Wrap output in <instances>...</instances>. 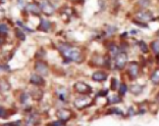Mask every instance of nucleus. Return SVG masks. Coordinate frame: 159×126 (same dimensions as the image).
Returning <instances> with one entry per match:
<instances>
[{"mask_svg": "<svg viewBox=\"0 0 159 126\" xmlns=\"http://www.w3.org/2000/svg\"><path fill=\"white\" fill-rule=\"evenodd\" d=\"M59 51L62 55V56L66 59L67 62H82L83 61V56L81 51L78 49L71 46L70 44H66V43H63V44L59 45Z\"/></svg>", "mask_w": 159, "mask_h": 126, "instance_id": "nucleus-1", "label": "nucleus"}, {"mask_svg": "<svg viewBox=\"0 0 159 126\" xmlns=\"http://www.w3.org/2000/svg\"><path fill=\"white\" fill-rule=\"evenodd\" d=\"M128 63V55L125 51H119L114 57V65L117 70H122Z\"/></svg>", "mask_w": 159, "mask_h": 126, "instance_id": "nucleus-2", "label": "nucleus"}, {"mask_svg": "<svg viewBox=\"0 0 159 126\" xmlns=\"http://www.w3.org/2000/svg\"><path fill=\"white\" fill-rule=\"evenodd\" d=\"M40 9L44 12L46 16H52L55 12V7L53 6V4L49 0H41L39 3Z\"/></svg>", "mask_w": 159, "mask_h": 126, "instance_id": "nucleus-3", "label": "nucleus"}, {"mask_svg": "<svg viewBox=\"0 0 159 126\" xmlns=\"http://www.w3.org/2000/svg\"><path fill=\"white\" fill-rule=\"evenodd\" d=\"M136 17H137V20L142 22V23H147V22H150V21L154 20L153 13L151 12H149V10H147V9L139 10V12L136 13Z\"/></svg>", "mask_w": 159, "mask_h": 126, "instance_id": "nucleus-4", "label": "nucleus"}, {"mask_svg": "<svg viewBox=\"0 0 159 126\" xmlns=\"http://www.w3.org/2000/svg\"><path fill=\"white\" fill-rule=\"evenodd\" d=\"M92 104V99L90 96H80L75 100V106L79 110H83L85 108L89 107Z\"/></svg>", "mask_w": 159, "mask_h": 126, "instance_id": "nucleus-5", "label": "nucleus"}, {"mask_svg": "<svg viewBox=\"0 0 159 126\" xmlns=\"http://www.w3.org/2000/svg\"><path fill=\"white\" fill-rule=\"evenodd\" d=\"M75 90L81 93V94H90V93L92 92V87L88 84L84 83V82H77V83L75 84Z\"/></svg>", "mask_w": 159, "mask_h": 126, "instance_id": "nucleus-6", "label": "nucleus"}, {"mask_svg": "<svg viewBox=\"0 0 159 126\" xmlns=\"http://www.w3.org/2000/svg\"><path fill=\"white\" fill-rule=\"evenodd\" d=\"M128 74L132 79H136L139 76V65L136 62H132L128 65Z\"/></svg>", "mask_w": 159, "mask_h": 126, "instance_id": "nucleus-7", "label": "nucleus"}, {"mask_svg": "<svg viewBox=\"0 0 159 126\" xmlns=\"http://www.w3.org/2000/svg\"><path fill=\"white\" fill-rule=\"evenodd\" d=\"M35 70L39 75H41V76H42V75H43V76L48 75V67H47V65L45 63L41 62V61H39V62L36 63Z\"/></svg>", "mask_w": 159, "mask_h": 126, "instance_id": "nucleus-8", "label": "nucleus"}, {"mask_svg": "<svg viewBox=\"0 0 159 126\" xmlns=\"http://www.w3.org/2000/svg\"><path fill=\"white\" fill-rule=\"evenodd\" d=\"M107 77H108L107 73L103 71H97L92 75V79L96 82H104L107 79Z\"/></svg>", "mask_w": 159, "mask_h": 126, "instance_id": "nucleus-9", "label": "nucleus"}, {"mask_svg": "<svg viewBox=\"0 0 159 126\" xmlns=\"http://www.w3.org/2000/svg\"><path fill=\"white\" fill-rule=\"evenodd\" d=\"M57 117L61 121L66 122L67 120H70V118L71 117V112L66 109H61L57 112Z\"/></svg>", "mask_w": 159, "mask_h": 126, "instance_id": "nucleus-10", "label": "nucleus"}, {"mask_svg": "<svg viewBox=\"0 0 159 126\" xmlns=\"http://www.w3.org/2000/svg\"><path fill=\"white\" fill-rule=\"evenodd\" d=\"M30 82L32 84L36 85V86H42V85H44V83H45L44 79H43L41 75H39V74L32 75L31 78H30Z\"/></svg>", "mask_w": 159, "mask_h": 126, "instance_id": "nucleus-11", "label": "nucleus"}, {"mask_svg": "<svg viewBox=\"0 0 159 126\" xmlns=\"http://www.w3.org/2000/svg\"><path fill=\"white\" fill-rule=\"evenodd\" d=\"M38 30L43 32H49L51 30V24H50V22L44 19H41V23L38 26Z\"/></svg>", "mask_w": 159, "mask_h": 126, "instance_id": "nucleus-12", "label": "nucleus"}, {"mask_svg": "<svg viewBox=\"0 0 159 126\" xmlns=\"http://www.w3.org/2000/svg\"><path fill=\"white\" fill-rule=\"evenodd\" d=\"M27 9L29 12L33 13V14H39L40 12H41V9H40V6L38 4H36V3H31V4H29L27 6Z\"/></svg>", "mask_w": 159, "mask_h": 126, "instance_id": "nucleus-13", "label": "nucleus"}, {"mask_svg": "<svg viewBox=\"0 0 159 126\" xmlns=\"http://www.w3.org/2000/svg\"><path fill=\"white\" fill-rule=\"evenodd\" d=\"M129 89L133 94H140L143 91V86H141L139 84H134L132 86H129Z\"/></svg>", "mask_w": 159, "mask_h": 126, "instance_id": "nucleus-14", "label": "nucleus"}, {"mask_svg": "<svg viewBox=\"0 0 159 126\" xmlns=\"http://www.w3.org/2000/svg\"><path fill=\"white\" fill-rule=\"evenodd\" d=\"M151 82L155 85H159V68L155 69V71L151 75Z\"/></svg>", "mask_w": 159, "mask_h": 126, "instance_id": "nucleus-15", "label": "nucleus"}, {"mask_svg": "<svg viewBox=\"0 0 159 126\" xmlns=\"http://www.w3.org/2000/svg\"><path fill=\"white\" fill-rule=\"evenodd\" d=\"M150 47H151V49H152V51L155 53V55L159 56V40H155L153 42H151Z\"/></svg>", "mask_w": 159, "mask_h": 126, "instance_id": "nucleus-16", "label": "nucleus"}, {"mask_svg": "<svg viewBox=\"0 0 159 126\" xmlns=\"http://www.w3.org/2000/svg\"><path fill=\"white\" fill-rule=\"evenodd\" d=\"M8 31H9V27L6 24H0V35L1 36L7 35L8 34Z\"/></svg>", "mask_w": 159, "mask_h": 126, "instance_id": "nucleus-17", "label": "nucleus"}, {"mask_svg": "<svg viewBox=\"0 0 159 126\" xmlns=\"http://www.w3.org/2000/svg\"><path fill=\"white\" fill-rule=\"evenodd\" d=\"M119 51H120V50H119V48L117 47V46H115V45H111V46H110L109 52H110V55H111V56L113 57V59H114L115 56H116Z\"/></svg>", "mask_w": 159, "mask_h": 126, "instance_id": "nucleus-18", "label": "nucleus"}, {"mask_svg": "<svg viewBox=\"0 0 159 126\" xmlns=\"http://www.w3.org/2000/svg\"><path fill=\"white\" fill-rule=\"evenodd\" d=\"M129 90V87L126 86L125 83H120L119 84V95H125V92Z\"/></svg>", "mask_w": 159, "mask_h": 126, "instance_id": "nucleus-19", "label": "nucleus"}, {"mask_svg": "<svg viewBox=\"0 0 159 126\" xmlns=\"http://www.w3.org/2000/svg\"><path fill=\"white\" fill-rule=\"evenodd\" d=\"M0 89L3 91H6L9 89V84L7 83L6 80H4V79H2V80L0 81Z\"/></svg>", "mask_w": 159, "mask_h": 126, "instance_id": "nucleus-20", "label": "nucleus"}, {"mask_svg": "<svg viewBox=\"0 0 159 126\" xmlns=\"http://www.w3.org/2000/svg\"><path fill=\"white\" fill-rule=\"evenodd\" d=\"M16 37L20 39V40H25V38H26L24 32L21 30H20V29H16Z\"/></svg>", "mask_w": 159, "mask_h": 126, "instance_id": "nucleus-21", "label": "nucleus"}, {"mask_svg": "<svg viewBox=\"0 0 159 126\" xmlns=\"http://www.w3.org/2000/svg\"><path fill=\"white\" fill-rule=\"evenodd\" d=\"M139 45H140V49L142 50V52H148V46H147V44L144 41H139Z\"/></svg>", "mask_w": 159, "mask_h": 126, "instance_id": "nucleus-22", "label": "nucleus"}, {"mask_svg": "<svg viewBox=\"0 0 159 126\" xmlns=\"http://www.w3.org/2000/svg\"><path fill=\"white\" fill-rule=\"evenodd\" d=\"M120 99L118 98V96H116V95H112V98L111 96H109L108 98V104H115V103H119L120 102Z\"/></svg>", "mask_w": 159, "mask_h": 126, "instance_id": "nucleus-23", "label": "nucleus"}, {"mask_svg": "<svg viewBox=\"0 0 159 126\" xmlns=\"http://www.w3.org/2000/svg\"><path fill=\"white\" fill-rule=\"evenodd\" d=\"M138 3H139V5H140L141 7H143V8H145V7H147L148 5H149L150 0H139Z\"/></svg>", "mask_w": 159, "mask_h": 126, "instance_id": "nucleus-24", "label": "nucleus"}, {"mask_svg": "<svg viewBox=\"0 0 159 126\" xmlns=\"http://www.w3.org/2000/svg\"><path fill=\"white\" fill-rule=\"evenodd\" d=\"M64 125V121H61V120H58V121H54L52 123H49L48 126H63Z\"/></svg>", "mask_w": 159, "mask_h": 126, "instance_id": "nucleus-25", "label": "nucleus"}, {"mask_svg": "<svg viewBox=\"0 0 159 126\" xmlns=\"http://www.w3.org/2000/svg\"><path fill=\"white\" fill-rule=\"evenodd\" d=\"M117 84H118L117 80L115 78H113L112 81H111V89H112V90H115V89L117 88Z\"/></svg>", "mask_w": 159, "mask_h": 126, "instance_id": "nucleus-26", "label": "nucleus"}, {"mask_svg": "<svg viewBox=\"0 0 159 126\" xmlns=\"http://www.w3.org/2000/svg\"><path fill=\"white\" fill-rule=\"evenodd\" d=\"M6 110L3 107L0 106V118H5L6 117Z\"/></svg>", "mask_w": 159, "mask_h": 126, "instance_id": "nucleus-27", "label": "nucleus"}, {"mask_svg": "<svg viewBox=\"0 0 159 126\" xmlns=\"http://www.w3.org/2000/svg\"><path fill=\"white\" fill-rule=\"evenodd\" d=\"M110 112H113L114 114H117V115H124L122 114V111L119 110L118 108H112V109L110 110Z\"/></svg>", "mask_w": 159, "mask_h": 126, "instance_id": "nucleus-28", "label": "nucleus"}, {"mask_svg": "<svg viewBox=\"0 0 159 126\" xmlns=\"http://www.w3.org/2000/svg\"><path fill=\"white\" fill-rule=\"evenodd\" d=\"M20 122H16V124L14 123H6V124H3L2 126H20Z\"/></svg>", "mask_w": 159, "mask_h": 126, "instance_id": "nucleus-29", "label": "nucleus"}, {"mask_svg": "<svg viewBox=\"0 0 159 126\" xmlns=\"http://www.w3.org/2000/svg\"><path fill=\"white\" fill-rule=\"evenodd\" d=\"M3 17H4V9L0 7V20H2Z\"/></svg>", "mask_w": 159, "mask_h": 126, "instance_id": "nucleus-30", "label": "nucleus"}, {"mask_svg": "<svg viewBox=\"0 0 159 126\" xmlns=\"http://www.w3.org/2000/svg\"><path fill=\"white\" fill-rule=\"evenodd\" d=\"M3 43H4V39H3V37H2V36L0 35V47H1V46H2V44H3Z\"/></svg>", "mask_w": 159, "mask_h": 126, "instance_id": "nucleus-31", "label": "nucleus"}, {"mask_svg": "<svg viewBox=\"0 0 159 126\" xmlns=\"http://www.w3.org/2000/svg\"><path fill=\"white\" fill-rule=\"evenodd\" d=\"M156 35H157V36H158V37H159V30H158V31L156 32Z\"/></svg>", "mask_w": 159, "mask_h": 126, "instance_id": "nucleus-32", "label": "nucleus"}]
</instances>
